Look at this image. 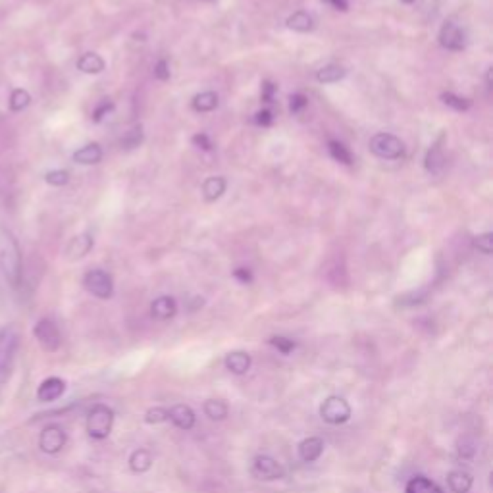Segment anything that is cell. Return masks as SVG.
<instances>
[{
    "label": "cell",
    "instance_id": "cell-1",
    "mask_svg": "<svg viewBox=\"0 0 493 493\" xmlns=\"http://www.w3.org/2000/svg\"><path fill=\"white\" fill-rule=\"evenodd\" d=\"M0 268L6 282L12 287H17L22 280V252L8 229H0Z\"/></svg>",
    "mask_w": 493,
    "mask_h": 493
},
{
    "label": "cell",
    "instance_id": "cell-2",
    "mask_svg": "<svg viewBox=\"0 0 493 493\" xmlns=\"http://www.w3.org/2000/svg\"><path fill=\"white\" fill-rule=\"evenodd\" d=\"M114 424V410L106 405H95L87 414V434L92 439H106Z\"/></svg>",
    "mask_w": 493,
    "mask_h": 493
},
{
    "label": "cell",
    "instance_id": "cell-3",
    "mask_svg": "<svg viewBox=\"0 0 493 493\" xmlns=\"http://www.w3.org/2000/svg\"><path fill=\"white\" fill-rule=\"evenodd\" d=\"M19 337L14 326L0 328V382L10 376V368L16 357Z\"/></svg>",
    "mask_w": 493,
    "mask_h": 493
},
{
    "label": "cell",
    "instance_id": "cell-4",
    "mask_svg": "<svg viewBox=\"0 0 493 493\" xmlns=\"http://www.w3.org/2000/svg\"><path fill=\"white\" fill-rule=\"evenodd\" d=\"M370 152L378 159L399 160L405 156V143L391 134H378L370 139Z\"/></svg>",
    "mask_w": 493,
    "mask_h": 493
},
{
    "label": "cell",
    "instance_id": "cell-5",
    "mask_svg": "<svg viewBox=\"0 0 493 493\" xmlns=\"http://www.w3.org/2000/svg\"><path fill=\"white\" fill-rule=\"evenodd\" d=\"M320 417H322V420L328 422V424L339 426V424H345V422L351 418V407H349V403L345 401L343 397L332 395V397H328L326 401L322 403Z\"/></svg>",
    "mask_w": 493,
    "mask_h": 493
},
{
    "label": "cell",
    "instance_id": "cell-6",
    "mask_svg": "<svg viewBox=\"0 0 493 493\" xmlns=\"http://www.w3.org/2000/svg\"><path fill=\"white\" fill-rule=\"evenodd\" d=\"M83 285L87 291L97 299H110L114 295V282L112 276L104 270H89L83 277Z\"/></svg>",
    "mask_w": 493,
    "mask_h": 493
},
{
    "label": "cell",
    "instance_id": "cell-7",
    "mask_svg": "<svg viewBox=\"0 0 493 493\" xmlns=\"http://www.w3.org/2000/svg\"><path fill=\"white\" fill-rule=\"evenodd\" d=\"M33 335L45 351H58L60 345H62V335H60L58 326L52 320H49V318H42V320H39L35 324Z\"/></svg>",
    "mask_w": 493,
    "mask_h": 493
},
{
    "label": "cell",
    "instance_id": "cell-8",
    "mask_svg": "<svg viewBox=\"0 0 493 493\" xmlns=\"http://www.w3.org/2000/svg\"><path fill=\"white\" fill-rule=\"evenodd\" d=\"M439 45L447 51H462L467 47V31L457 26L455 22H447V24H443L442 31H439Z\"/></svg>",
    "mask_w": 493,
    "mask_h": 493
},
{
    "label": "cell",
    "instance_id": "cell-9",
    "mask_svg": "<svg viewBox=\"0 0 493 493\" xmlns=\"http://www.w3.org/2000/svg\"><path fill=\"white\" fill-rule=\"evenodd\" d=\"M66 442V432L60 426H56V424L47 426L41 432V435H39V447H41V451L47 453V455H56V453L62 451Z\"/></svg>",
    "mask_w": 493,
    "mask_h": 493
},
{
    "label": "cell",
    "instance_id": "cell-10",
    "mask_svg": "<svg viewBox=\"0 0 493 493\" xmlns=\"http://www.w3.org/2000/svg\"><path fill=\"white\" fill-rule=\"evenodd\" d=\"M252 472H254V476L259 478V480H266V482H270V480H280V478H284L285 474L284 467H282L276 459L268 457V455H259V457L254 459Z\"/></svg>",
    "mask_w": 493,
    "mask_h": 493
},
{
    "label": "cell",
    "instance_id": "cell-11",
    "mask_svg": "<svg viewBox=\"0 0 493 493\" xmlns=\"http://www.w3.org/2000/svg\"><path fill=\"white\" fill-rule=\"evenodd\" d=\"M64 391H66V382H64L62 378H47V380L39 385V389H37V399L41 403H52L60 399V397L64 395Z\"/></svg>",
    "mask_w": 493,
    "mask_h": 493
},
{
    "label": "cell",
    "instance_id": "cell-12",
    "mask_svg": "<svg viewBox=\"0 0 493 493\" xmlns=\"http://www.w3.org/2000/svg\"><path fill=\"white\" fill-rule=\"evenodd\" d=\"M168 420H172L181 430H191L195 426V422H197V417H195L191 407H187V405H174L172 409H168Z\"/></svg>",
    "mask_w": 493,
    "mask_h": 493
},
{
    "label": "cell",
    "instance_id": "cell-13",
    "mask_svg": "<svg viewBox=\"0 0 493 493\" xmlns=\"http://www.w3.org/2000/svg\"><path fill=\"white\" fill-rule=\"evenodd\" d=\"M322 453H324V439L320 437H307L299 443V457L305 462H314L320 459Z\"/></svg>",
    "mask_w": 493,
    "mask_h": 493
},
{
    "label": "cell",
    "instance_id": "cell-14",
    "mask_svg": "<svg viewBox=\"0 0 493 493\" xmlns=\"http://www.w3.org/2000/svg\"><path fill=\"white\" fill-rule=\"evenodd\" d=\"M91 249H92V237L89 234H81L70 241V245H67L66 249V254L70 260H79L83 259L85 254H89Z\"/></svg>",
    "mask_w": 493,
    "mask_h": 493
},
{
    "label": "cell",
    "instance_id": "cell-15",
    "mask_svg": "<svg viewBox=\"0 0 493 493\" xmlns=\"http://www.w3.org/2000/svg\"><path fill=\"white\" fill-rule=\"evenodd\" d=\"M176 312H177L176 301H174L172 297H168V295L154 299L151 305V314L156 318V320H170V318L176 316Z\"/></svg>",
    "mask_w": 493,
    "mask_h": 493
},
{
    "label": "cell",
    "instance_id": "cell-16",
    "mask_svg": "<svg viewBox=\"0 0 493 493\" xmlns=\"http://www.w3.org/2000/svg\"><path fill=\"white\" fill-rule=\"evenodd\" d=\"M102 159V149L101 145L97 143H89L81 147L79 151L74 152V162L77 164H83V166H92V164H99Z\"/></svg>",
    "mask_w": 493,
    "mask_h": 493
},
{
    "label": "cell",
    "instance_id": "cell-17",
    "mask_svg": "<svg viewBox=\"0 0 493 493\" xmlns=\"http://www.w3.org/2000/svg\"><path fill=\"white\" fill-rule=\"evenodd\" d=\"M226 179L222 176H210L209 179H204V184H202V197H204V201H218L226 193Z\"/></svg>",
    "mask_w": 493,
    "mask_h": 493
},
{
    "label": "cell",
    "instance_id": "cell-18",
    "mask_svg": "<svg viewBox=\"0 0 493 493\" xmlns=\"http://www.w3.org/2000/svg\"><path fill=\"white\" fill-rule=\"evenodd\" d=\"M226 368L237 376L247 374L251 368V355L245 351H234L226 357Z\"/></svg>",
    "mask_w": 493,
    "mask_h": 493
},
{
    "label": "cell",
    "instance_id": "cell-19",
    "mask_svg": "<svg viewBox=\"0 0 493 493\" xmlns=\"http://www.w3.org/2000/svg\"><path fill=\"white\" fill-rule=\"evenodd\" d=\"M104 60L97 54V52H85L81 58L77 60V70L83 72V74H89V76H95V74H101L104 72Z\"/></svg>",
    "mask_w": 493,
    "mask_h": 493
},
{
    "label": "cell",
    "instance_id": "cell-20",
    "mask_svg": "<svg viewBox=\"0 0 493 493\" xmlns=\"http://www.w3.org/2000/svg\"><path fill=\"white\" fill-rule=\"evenodd\" d=\"M287 27L293 29V31H299V33H307V31H312L314 29V17L310 16L309 12H295L291 16L287 17Z\"/></svg>",
    "mask_w": 493,
    "mask_h": 493
},
{
    "label": "cell",
    "instance_id": "cell-21",
    "mask_svg": "<svg viewBox=\"0 0 493 493\" xmlns=\"http://www.w3.org/2000/svg\"><path fill=\"white\" fill-rule=\"evenodd\" d=\"M447 484L453 493H468L472 487V476L464 470H453L447 476Z\"/></svg>",
    "mask_w": 493,
    "mask_h": 493
},
{
    "label": "cell",
    "instance_id": "cell-22",
    "mask_svg": "<svg viewBox=\"0 0 493 493\" xmlns=\"http://www.w3.org/2000/svg\"><path fill=\"white\" fill-rule=\"evenodd\" d=\"M405 493H443V490L426 476H414L409 480Z\"/></svg>",
    "mask_w": 493,
    "mask_h": 493
},
{
    "label": "cell",
    "instance_id": "cell-23",
    "mask_svg": "<svg viewBox=\"0 0 493 493\" xmlns=\"http://www.w3.org/2000/svg\"><path fill=\"white\" fill-rule=\"evenodd\" d=\"M345 76H347V70L337 66V64H330V66L320 67L316 72V79L320 83H337V81H341Z\"/></svg>",
    "mask_w": 493,
    "mask_h": 493
},
{
    "label": "cell",
    "instance_id": "cell-24",
    "mask_svg": "<svg viewBox=\"0 0 493 493\" xmlns=\"http://www.w3.org/2000/svg\"><path fill=\"white\" fill-rule=\"evenodd\" d=\"M218 102H220V97H218L214 91H204V92H199V95H195V99H193V108L197 110V112H212V110L216 108Z\"/></svg>",
    "mask_w": 493,
    "mask_h": 493
},
{
    "label": "cell",
    "instance_id": "cell-25",
    "mask_svg": "<svg viewBox=\"0 0 493 493\" xmlns=\"http://www.w3.org/2000/svg\"><path fill=\"white\" fill-rule=\"evenodd\" d=\"M426 170L430 172V174H434V176H439L443 172V166H445V156H443L442 152V147L439 145H434L430 151H428L426 154Z\"/></svg>",
    "mask_w": 493,
    "mask_h": 493
},
{
    "label": "cell",
    "instance_id": "cell-26",
    "mask_svg": "<svg viewBox=\"0 0 493 493\" xmlns=\"http://www.w3.org/2000/svg\"><path fill=\"white\" fill-rule=\"evenodd\" d=\"M129 467H131V470L137 472V474L147 472V470L152 467L151 453L147 451V449H137V451H134V455L129 457Z\"/></svg>",
    "mask_w": 493,
    "mask_h": 493
},
{
    "label": "cell",
    "instance_id": "cell-27",
    "mask_svg": "<svg viewBox=\"0 0 493 493\" xmlns=\"http://www.w3.org/2000/svg\"><path fill=\"white\" fill-rule=\"evenodd\" d=\"M328 151H330V154H332V159L337 160V162H341V164H345V166H351L353 164L351 152H349V149H347L343 143L332 139V141L328 143Z\"/></svg>",
    "mask_w": 493,
    "mask_h": 493
},
{
    "label": "cell",
    "instance_id": "cell-28",
    "mask_svg": "<svg viewBox=\"0 0 493 493\" xmlns=\"http://www.w3.org/2000/svg\"><path fill=\"white\" fill-rule=\"evenodd\" d=\"M29 104H31V95H29L26 89H14V91H12L8 101V106L12 112H22V110H26Z\"/></svg>",
    "mask_w": 493,
    "mask_h": 493
},
{
    "label": "cell",
    "instance_id": "cell-29",
    "mask_svg": "<svg viewBox=\"0 0 493 493\" xmlns=\"http://www.w3.org/2000/svg\"><path fill=\"white\" fill-rule=\"evenodd\" d=\"M204 414L210 420H224L227 417V405L220 399H209L204 403Z\"/></svg>",
    "mask_w": 493,
    "mask_h": 493
},
{
    "label": "cell",
    "instance_id": "cell-30",
    "mask_svg": "<svg viewBox=\"0 0 493 493\" xmlns=\"http://www.w3.org/2000/svg\"><path fill=\"white\" fill-rule=\"evenodd\" d=\"M141 143H143V127L141 126L129 129V131H127V134L122 137V147H124L126 151H134V149H137Z\"/></svg>",
    "mask_w": 493,
    "mask_h": 493
},
{
    "label": "cell",
    "instance_id": "cell-31",
    "mask_svg": "<svg viewBox=\"0 0 493 493\" xmlns=\"http://www.w3.org/2000/svg\"><path fill=\"white\" fill-rule=\"evenodd\" d=\"M442 101H443V104L451 106V108L457 110V112H467V110L472 106V102L468 101V99L457 97V95H453V92H443Z\"/></svg>",
    "mask_w": 493,
    "mask_h": 493
},
{
    "label": "cell",
    "instance_id": "cell-32",
    "mask_svg": "<svg viewBox=\"0 0 493 493\" xmlns=\"http://www.w3.org/2000/svg\"><path fill=\"white\" fill-rule=\"evenodd\" d=\"M45 181L49 185H54V187H62L70 181V172L66 170H52L45 176Z\"/></svg>",
    "mask_w": 493,
    "mask_h": 493
},
{
    "label": "cell",
    "instance_id": "cell-33",
    "mask_svg": "<svg viewBox=\"0 0 493 493\" xmlns=\"http://www.w3.org/2000/svg\"><path fill=\"white\" fill-rule=\"evenodd\" d=\"M474 247H476L478 251L482 252V254H492L493 251V234H482V235H476L474 237Z\"/></svg>",
    "mask_w": 493,
    "mask_h": 493
},
{
    "label": "cell",
    "instance_id": "cell-34",
    "mask_svg": "<svg viewBox=\"0 0 493 493\" xmlns=\"http://www.w3.org/2000/svg\"><path fill=\"white\" fill-rule=\"evenodd\" d=\"M168 420V409L164 407H154L145 412V422L147 424H160V422H166Z\"/></svg>",
    "mask_w": 493,
    "mask_h": 493
},
{
    "label": "cell",
    "instance_id": "cell-35",
    "mask_svg": "<svg viewBox=\"0 0 493 493\" xmlns=\"http://www.w3.org/2000/svg\"><path fill=\"white\" fill-rule=\"evenodd\" d=\"M270 345L276 347L277 351L282 353V355H289V353L295 349V341H293V339H287V337H282V335L272 337V339H270Z\"/></svg>",
    "mask_w": 493,
    "mask_h": 493
},
{
    "label": "cell",
    "instance_id": "cell-36",
    "mask_svg": "<svg viewBox=\"0 0 493 493\" xmlns=\"http://www.w3.org/2000/svg\"><path fill=\"white\" fill-rule=\"evenodd\" d=\"M307 104H309V99H307L302 92H295V95H291V99H289V110H291V114L302 112V110L307 108Z\"/></svg>",
    "mask_w": 493,
    "mask_h": 493
},
{
    "label": "cell",
    "instance_id": "cell-37",
    "mask_svg": "<svg viewBox=\"0 0 493 493\" xmlns=\"http://www.w3.org/2000/svg\"><path fill=\"white\" fill-rule=\"evenodd\" d=\"M112 110H114V104H112V102L102 101L101 104L95 108V112H92V122H97V124H99V122H102V120H104V116H108Z\"/></svg>",
    "mask_w": 493,
    "mask_h": 493
},
{
    "label": "cell",
    "instance_id": "cell-38",
    "mask_svg": "<svg viewBox=\"0 0 493 493\" xmlns=\"http://www.w3.org/2000/svg\"><path fill=\"white\" fill-rule=\"evenodd\" d=\"M272 122H274V114H272V110L264 108L254 114V124H259V126L268 127L272 126Z\"/></svg>",
    "mask_w": 493,
    "mask_h": 493
},
{
    "label": "cell",
    "instance_id": "cell-39",
    "mask_svg": "<svg viewBox=\"0 0 493 493\" xmlns=\"http://www.w3.org/2000/svg\"><path fill=\"white\" fill-rule=\"evenodd\" d=\"M277 87L272 81H262V91H260V95H262V101L264 102H270L274 101V95H276Z\"/></svg>",
    "mask_w": 493,
    "mask_h": 493
},
{
    "label": "cell",
    "instance_id": "cell-40",
    "mask_svg": "<svg viewBox=\"0 0 493 493\" xmlns=\"http://www.w3.org/2000/svg\"><path fill=\"white\" fill-rule=\"evenodd\" d=\"M154 77L160 81H166L170 79V66H168L166 60H159L156 66H154Z\"/></svg>",
    "mask_w": 493,
    "mask_h": 493
},
{
    "label": "cell",
    "instance_id": "cell-41",
    "mask_svg": "<svg viewBox=\"0 0 493 493\" xmlns=\"http://www.w3.org/2000/svg\"><path fill=\"white\" fill-rule=\"evenodd\" d=\"M193 145H197L202 151H212V143H210V139L204 134L195 135V137H193Z\"/></svg>",
    "mask_w": 493,
    "mask_h": 493
},
{
    "label": "cell",
    "instance_id": "cell-42",
    "mask_svg": "<svg viewBox=\"0 0 493 493\" xmlns=\"http://www.w3.org/2000/svg\"><path fill=\"white\" fill-rule=\"evenodd\" d=\"M234 277L235 280H239L241 284H251L252 282L251 270H247V268H237L234 272Z\"/></svg>",
    "mask_w": 493,
    "mask_h": 493
},
{
    "label": "cell",
    "instance_id": "cell-43",
    "mask_svg": "<svg viewBox=\"0 0 493 493\" xmlns=\"http://www.w3.org/2000/svg\"><path fill=\"white\" fill-rule=\"evenodd\" d=\"M474 451H476V447H472V443L468 442V439H462V442H460V447H459L460 457H467V459H470V457L474 455Z\"/></svg>",
    "mask_w": 493,
    "mask_h": 493
},
{
    "label": "cell",
    "instance_id": "cell-44",
    "mask_svg": "<svg viewBox=\"0 0 493 493\" xmlns=\"http://www.w3.org/2000/svg\"><path fill=\"white\" fill-rule=\"evenodd\" d=\"M328 4H332L335 10H341V12H347L349 8V2L347 0H326Z\"/></svg>",
    "mask_w": 493,
    "mask_h": 493
},
{
    "label": "cell",
    "instance_id": "cell-45",
    "mask_svg": "<svg viewBox=\"0 0 493 493\" xmlns=\"http://www.w3.org/2000/svg\"><path fill=\"white\" fill-rule=\"evenodd\" d=\"M492 74H493V67H487V74H485V83H487V89H492Z\"/></svg>",
    "mask_w": 493,
    "mask_h": 493
},
{
    "label": "cell",
    "instance_id": "cell-46",
    "mask_svg": "<svg viewBox=\"0 0 493 493\" xmlns=\"http://www.w3.org/2000/svg\"><path fill=\"white\" fill-rule=\"evenodd\" d=\"M401 2H405V4H412L414 0H401Z\"/></svg>",
    "mask_w": 493,
    "mask_h": 493
}]
</instances>
